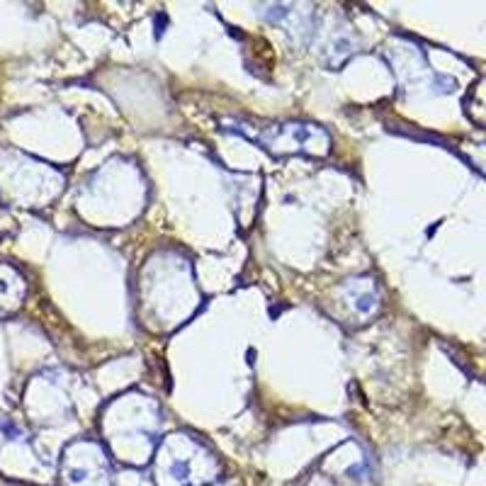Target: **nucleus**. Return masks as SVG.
Returning <instances> with one entry per match:
<instances>
[{"instance_id":"obj_1","label":"nucleus","mask_w":486,"mask_h":486,"mask_svg":"<svg viewBox=\"0 0 486 486\" xmlns=\"http://www.w3.org/2000/svg\"><path fill=\"white\" fill-rule=\"evenodd\" d=\"M170 474L175 476L177 481H180V479L185 481V479L190 476V464H188V462H175L173 467H170Z\"/></svg>"},{"instance_id":"obj_2","label":"nucleus","mask_w":486,"mask_h":486,"mask_svg":"<svg viewBox=\"0 0 486 486\" xmlns=\"http://www.w3.org/2000/svg\"><path fill=\"white\" fill-rule=\"evenodd\" d=\"M375 307V301H372V297L370 294H362V297H357V309L360 311H370Z\"/></svg>"}]
</instances>
